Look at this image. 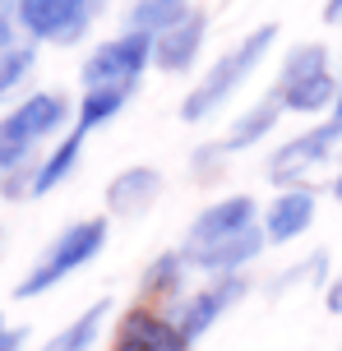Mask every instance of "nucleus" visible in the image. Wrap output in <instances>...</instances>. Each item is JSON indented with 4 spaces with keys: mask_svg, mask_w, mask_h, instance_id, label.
Segmentation results:
<instances>
[{
    "mask_svg": "<svg viewBox=\"0 0 342 351\" xmlns=\"http://www.w3.org/2000/svg\"><path fill=\"white\" fill-rule=\"evenodd\" d=\"M273 47H278V23L250 28L232 51H222L217 60H208V70L199 74L195 84H190V93L180 97L176 116L185 125H204V121H213L217 111H227V106L241 97V88L264 70V60L273 56Z\"/></svg>",
    "mask_w": 342,
    "mask_h": 351,
    "instance_id": "f257e3e1",
    "label": "nucleus"
},
{
    "mask_svg": "<svg viewBox=\"0 0 342 351\" xmlns=\"http://www.w3.org/2000/svg\"><path fill=\"white\" fill-rule=\"evenodd\" d=\"M74 125V102L56 88H42L33 97H23L19 106H10L0 116V185L14 171L33 167L37 148L47 139H60Z\"/></svg>",
    "mask_w": 342,
    "mask_h": 351,
    "instance_id": "f03ea898",
    "label": "nucleus"
},
{
    "mask_svg": "<svg viewBox=\"0 0 342 351\" xmlns=\"http://www.w3.org/2000/svg\"><path fill=\"white\" fill-rule=\"evenodd\" d=\"M338 74H333V51L324 42H296L287 47V56L278 60V79L273 93L282 97L287 116H310V121H324L338 106Z\"/></svg>",
    "mask_w": 342,
    "mask_h": 351,
    "instance_id": "7ed1b4c3",
    "label": "nucleus"
},
{
    "mask_svg": "<svg viewBox=\"0 0 342 351\" xmlns=\"http://www.w3.org/2000/svg\"><path fill=\"white\" fill-rule=\"evenodd\" d=\"M107 236H111L107 213H93V217L70 222L51 245L37 254V263L28 268V278L14 287V300H37V296H47V291H56L65 278H74L79 268H88V263L107 250Z\"/></svg>",
    "mask_w": 342,
    "mask_h": 351,
    "instance_id": "20e7f679",
    "label": "nucleus"
},
{
    "mask_svg": "<svg viewBox=\"0 0 342 351\" xmlns=\"http://www.w3.org/2000/svg\"><path fill=\"white\" fill-rule=\"evenodd\" d=\"M338 162L342 167V121L324 116V121L306 125L301 134L282 139L264 162V180L273 190H291V185H315V176L328 171Z\"/></svg>",
    "mask_w": 342,
    "mask_h": 351,
    "instance_id": "39448f33",
    "label": "nucleus"
},
{
    "mask_svg": "<svg viewBox=\"0 0 342 351\" xmlns=\"http://www.w3.org/2000/svg\"><path fill=\"white\" fill-rule=\"evenodd\" d=\"M102 14L97 0H14L19 33L33 47H79Z\"/></svg>",
    "mask_w": 342,
    "mask_h": 351,
    "instance_id": "423d86ee",
    "label": "nucleus"
},
{
    "mask_svg": "<svg viewBox=\"0 0 342 351\" xmlns=\"http://www.w3.org/2000/svg\"><path fill=\"white\" fill-rule=\"evenodd\" d=\"M250 291H254L250 273H217V278H199V287H190V291L171 305V319L180 324V333L190 337V342H199V337L213 333L217 324L232 315Z\"/></svg>",
    "mask_w": 342,
    "mask_h": 351,
    "instance_id": "0eeeda50",
    "label": "nucleus"
},
{
    "mask_svg": "<svg viewBox=\"0 0 342 351\" xmlns=\"http://www.w3.org/2000/svg\"><path fill=\"white\" fill-rule=\"evenodd\" d=\"M153 70V37L121 28L116 37L97 42L84 65H79V84L84 88H107V84H144V74Z\"/></svg>",
    "mask_w": 342,
    "mask_h": 351,
    "instance_id": "6e6552de",
    "label": "nucleus"
},
{
    "mask_svg": "<svg viewBox=\"0 0 342 351\" xmlns=\"http://www.w3.org/2000/svg\"><path fill=\"white\" fill-rule=\"evenodd\" d=\"M259 213H264V204H259L254 194H217V199H208V204L190 217V227L180 236V250L195 254V250H208V245H217V241H232L241 231L259 227Z\"/></svg>",
    "mask_w": 342,
    "mask_h": 351,
    "instance_id": "1a4fd4ad",
    "label": "nucleus"
},
{
    "mask_svg": "<svg viewBox=\"0 0 342 351\" xmlns=\"http://www.w3.org/2000/svg\"><path fill=\"white\" fill-rule=\"evenodd\" d=\"M111 351H195V342L180 333V324L171 319V310L148 305V300H134L130 310L116 315Z\"/></svg>",
    "mask_w": 342,
    "mask_h": 351,
    "instance_id": "9d476101",
    "label": "nucleus"
},
{
    "mask_svg": "<svg viewBox=\"0 0 342 351\" xmlns=\"http://www.w3.org/2000/svg\"><path fill=\"white\" fill-rule=\"evenodd\" d=\"M208 28H213V19L204 5H195L190 14L171 23L167 33L153 37V70L167 74V79H180V74L199 70V60H204V47H208Z\"/></svg>",
    "mask_w": 342,
    "mask_h": 351,
    "instance_id": "9b49d317",
    "label": "nucleus"
},
{
    "mask_svg": "<svg viewBox=\"0 0 342 351\" xmlns=\"http://www.w3.org/2000/svg\"><path fill=\"white\" fill-rule=\"evenodd\" d=\"M319 217V190L315 185H291V190H278L259 213V227L269 236V250L296 245Z\"/></svg>",
    "mask_w": 342,
    "mask_h": 351,
    "instance_id": "f8f14e48",
    "label": "nucleus"
},
{
    "mask_svg": "<svg viewBox=\"0 0 342 351\" xmlns=\"http://www.w3.org/2000/svg\"><path fill=\"white\" fill-rule=\"evenodd\" d=\"M167 180L158 167H148V162H134V167H125V171H116L107 180V190H102V199H107V217H121V222H139L144 213H153V204L162 199Z\"/></svg>",
    "mask_w": 342,
    "mask_h": 351,
    "instance_id": "ddd939ff",
    "label": "nucleus"
},
{
    "mask_svg": "<svg viewBox=\"0 0 342 351\" xmlns=\"http://www.w3.org/2000/svg\"><path fill=\"white\" fill-rule=\"evenodd\" d=\"M195 278H199V273L190 268V259H185V250H180V245L158 250V254L139 268V300L171 310V305L190 291V282H195Z\"/></svg>",
    "mask_w": 342,
    "mask_h": 351,
    "instance_id": "4468645a",
    "label": "nucleus"
},
{
    "mask_svg": "<svg viewBox=\"0 0 342 351\" xmlns=\"http://www.w3.org/2000/svg\"><path fill=\"white\" fill-rule=\"evenodd\" d=\"M282 116H287V106H282V97L269 88V93H264V97H254L245 111H236L232 125H227V134H217V139H222V148H227L232 158H241V153L259 148L269 134H278Z\"/></svg>",
    "mask_w": 342,
    "mask_h": 351,
    "instance_id": "2eb2a0df",
    "label": "nucleus"
},
{
    "mask_svg": "<svg viewBox=\"0 0 342 351\" xmlns=\"http://www.w3.org/2000/svg\"><path fill=\"white\" fill-rule=\"evenodd\" d=\"M84 143H88V134H79V130H65L60 139L47 148V158H37V176H33V199H42V194L60 190L65 180H70L74 171H79V162H84Z\"/></svg>",
    "mask_w": 342,
    "mask_h": 351,
    "instance_id": "dca6fc26",
    "label": "nucleus"
},
{
    "mask_svg": "<svg viewBox=\"0 0 342 351\" xmlns=\"http://www.w3.org/2000/svg\"><path fill=\"white\" fill-rule=\"evenodd\" d=\"M139 84H107V88H84L79 106H74V130L79 134H97L102 125H111L130 102H134Z\"/></svg>",
    "mask_w": 342,
    "mask_h": 351,
    "instance_id": "f3484780",
    "label": "nucleus"
},
{
    "mask_svg": "<svg viewBox=\"0 0 342 351\" xmlns=\"http://www.w3.org/2000/svg\"><path fill=\"white\" fill-rule=\"evenodd\" d=\"M107 319H111V300L102 296V300H93L79 319H70L56 337H47L42 351H93L97 337H102V328H107Z\"/></svg>",
    "mask_w": 342,
    "mask_h": 351,
    "instance_id": "a211bd4d",
    "label": "nucleus"
},
{
    "mask_svg": "<svg viewBox=\"0 0 342 351\" xmlns=\"http://www.w3.org/2000/svg\"><path fill=\"white\" fill-rule=\"evenodd\" d=\"M190 10H195V0H130L125 28L130 33H144V37H158L171 23H180Z\"/></svg>",
    "mask_w": 342,
    "mask_h": 351,
    "instance_id": "6ab92c4d",
    "label": "nucleus"
},
{
    "mask_svg": "<svg viewBox=\"0 0 342 351\" xmlns=\"http://www.w3.org/2000/svg\"><path fill=\"white\" fill-rule=\"evenodd\" d=\"M328 282H333V273H328V250H310L306 259H296V263H287L282 273H273L269 296H287V291H301V287L328 291Z\"/></svg>",
    "mask_w": 342,
    "mask_h": 351,
    "instance_id": "aec40b11",
    "label": "nucleus"
},
{
    "mask_svg": "<svg viewBox=\"0 0 342 351\" xmlns=\"http://www.w3.org/2000/svg\"><path fill=\"white\" fill-rule=\"evenodd\" d=\"M232 176V153L222 148V139H204L195 143V153H190V180L204 185V190H213Z\"/></svg>",
    "mask_w": 342,
    "mask_h": 351,
    "instance_id": "412c9836",
    "label": "nucleus"
},
{
    "mask_svg": "<svg viewBox=\"0 0 342 351\" xmlns=\"http://www.w3.org/2000/svg\"><path fill=\"white\" fill-rule=\"evenodd\" d=\"M33 70H37V47L33 42H14L10 51H0V102L14 97L19 88L33 79Z\"/></svg>",
    "mask_w": 342,
    "mask_h": 351,
    "instance_id": "4be33fe9",
    "label": "nucleus"
},
{
    "mask_svg": "<svg viewBox=\"0 0 342 351\" xmlns=\"http://www.w3.org/2000/svg\"><path fill=\"white\" fill-rule=\"evenodd\" d=\"M23 342H28V328H14L0 315V351H23Z\"/></svg>",
    "mask_w": 342,
    "mask_h": 351,
    "instance_id": "5701e85b",
    "label": "nucleus"
},
{
    "mask_svg": "<svg viewBox=\"0 0 342 351\" xmlns=\"http://www.w3.org/2000/svg\"><path fill=\"white\" fill-rule=\"evenodd\" d=\"M19 42V19H14V10H5L0 14V51H10Z\"/></svg>",
    "mask_w": 342,
    "mask_h": 351,
    "instance_id": "b1692460",
    "label": "nucleus"
},
{
    "mask_svg": "<svg viewBox=\"0 0 342 351\" xmlns=\"http://www.w3.org/2000/svg\"><path fill=\"white\" fill-rule=\"evenodd\" d=\"M324 305H328V315H342V273L333 282H328V291H324Z\"/></svg>",
    "mask_w": 342,
    "mask_h": 351,
    "instance_id": "393cba45",
    "label": "nucleus"
},
{
    "mask_svg": "<svg viewBox=\"0 0 342 351\" xmlns=\"http://www.w3.org/2000/svg\"><path fill=\"white\" fill-rule=\"evenodd\" d=\"M319 19H324V28H342V0H324Z\"/></svg>",
    "mask_w": 342,
    "mask_h": 351,
    "instance_id": "a878e982",
    "label": "nucleus"
},
{
    "mask_svg": "<svg viewBox=\"0 0 342 351\" xmlns=\"http://www.w3.org/2000/svg\"><path fill=\"white\" fill-rule=\"evenodd\" d=\"M328 194H333V199H338V204H342V167H338V171H333V180H328Z\"/></svg>",
    "mask_w": 342,
    "mask_h": 351,
    "instance_id": "bb28decb",
    "label": "nucleus"
},
{
    "mask_svg": "<svg viewBox=\"0 0 342 351\" xmlns=\"http://www.w3.org/2000/svg\"><path fill=\"white\" fill-rule=\"evenodd\" d=\"M333 116H338V121H342V84H338V106H333Z\"/></svg>",
    "mask_w": 342,
    "mask_h": 351,
    "instance_id": "cd10ccee",
    "label": "nucleus"
},
{
    "mask_svg": "<svg viewBox=\"0 0 342 351\" xmlns=\"http://www.w3.org/2000/svg\"><path fill=\"white\" fill-rule=\"evenodd\" d=\"M5 10H14V0H0V14H5Z\"/></svg>",
    "mask_w": 342,
    "mask_h": 351,
    "instance_id": "c85d7f7f",
    "label": "nucleus"
},
{
    "mask_svg": "<svg viewBox=\"0 0 342 351\" xmlns=\"http://www.w3.org/2000/svg\"><path fill=\"white\" fill-rule=\"evenodd\" d=\"M97 5H102V10H107V5H111V0H97Z\"/></svg>",
    "mask_w": 342,
    "mask_h": 351,
    "instance_id": "c756f323",
    "label": "nucleus"
},
{
    "mask_svg": "<svg viewBox=\"0 0 342 351\" xmlns=\"http://www.w3.org/2000/svg\"><path fill=\"white\" fill-rule=\"evenodd\" d=\"M0 245H5V231H0Z\"/></svg>",
    "mask_w": 342,
    "mask_h": 351,
    "instance_id": "7c9ffc66",
    "label": "nucleus"
}]
</instances>
